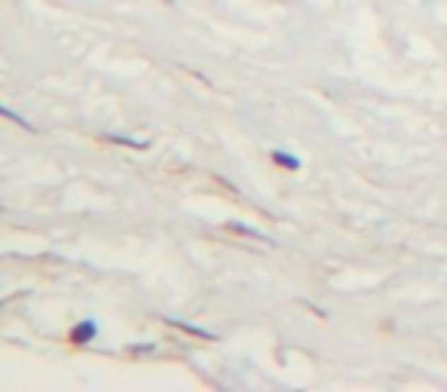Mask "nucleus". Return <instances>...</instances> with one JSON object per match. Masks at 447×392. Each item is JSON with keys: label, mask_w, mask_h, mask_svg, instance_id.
<instances>
[{"label": "nucleus", "mask_w": 447, "mask_h": 392, "mask_svg": "<svg viewBox=\"0 0 447 392\" xmlns=\"http://www.w3.org/2000/svg\"><path fill=\"white\" fill-rule=\"evenodd\" d=\"M92 334H95V322H83L77 331H74V340L77 343H83V340H89Z\"/></svg>", "instance_id": "f257e3e1"}, {"label": "nucleus", "mask_w": 447, "mask_h": 392, "mask_svg": "<svg viewBox=\"0 0 447 392\" xmlns=\"http://www.w3.org/2000/svg\"><path fill=\"white\" fill-rule=\"evenodd\" d=\"M276 163H282V166H288V169H297V166H301V163H297V160H294V156H285V154H276Z\"/></svg>", "instance_id": "f03ea898"}]
</instances>
